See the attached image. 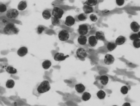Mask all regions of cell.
Listing matches in <instances>:
<instances>
[{"label":"cell","mask_w":140,"mask_h":106,"mask_svg":"<svg viewBox=\"0 0 140 106\" xmlns=\"http://www.w3.org/2000/svg\"><path fill=\"white\" fill-rule=\"evenodd\" d=\"M78 41L80 45H85L87 42V38L85 35H80L78 38Z\"/></svg>","instance_id":"obj_15"},{"label":"cell","mask_w":140,"mask_h":106,"mask_svg":"<svg viewBox=\"0 0 140 106\" xmlns=\"http://www.w3.org/2000/svg\"><path fill=\"white\" fill-rule=\"evenodd\" d=\"M51 89V86L49 81L44 80L38 83L35 87L33 91L34 95L39 97L42 94L47 92Z\"/></svg>","instance_id":"obj_1"},{"label":"cell","mask_w":140,"mask_h":106,"mask_svg":"<svg viewBox=\"0 0 140 106\" xmlns=\"http://www.w3.org/2000/svg\"><path fill=\"white\" fill-rule=\"evenodd\" d=\"M6 71L8 73L12 74H15L17 72V71L15 68L11 66H9L7 67Z\"/></svg>","instance_id":"obj_29"},{"label":"cell","mask_w":140,"mask_h":106,"mask_svg":"<svg viewBox=\"0 0 140 106\" xmlns=\"http://www.w3.org/2000/svg\"><path fill=\"white\" fill-rule=\"evenodd\" d=\"M95 36L98 40L104 41L105 39V35L102 31H97L96 33Z\"/></svg>","instance_id":"obj_18"},{"label":"cell","mask_w":140,"mask_h":106,"mask_svg":"<svg viewBox=\"0 0 140 106\" xmlns=\"http://www.w3.org/2000/svg\"><path fill=\"white\" fill-rule=\"evenodd\" d=\"M114 58L112 55L107 54L105 55L104 62L106 64L108 65L112 64L114 63Z\"/></svg>","instance_id":"obj_10"},{"label":"cell","mask_w":140,"mask_h":106,"mask_svg":"<svg viewBox=\"0 0 140 106\" xmlns=\"http://www.w3.org/2000/svg\"><path fill=\"white\" fill-rule=\"evenodd\" d=\"M2 21H3V22L4 23H6L7 21L6 20H5V19H3V20Z\"/></svg>","instance_id":"obj_39"},{"label":"cell","mask_w":140,"mask_h":106,"mask_svg":"<svg viewBox=\"0 0 140 106\" xmlns=\"http://www.w3.org/2000/svg\"><path fill=\"white\" fill-rule=\"evenodd\" d=\"M27 6L26 2L25 1H21L18 4V8L19 10L22 11L25 9Z\"/></svg>","instance_id":"obj_19"},{"label":"cell","mask_w":140,"mask_h":106,"mask_svg":"<svg viewBox=\"0 0 140 106\" xmlns=\"http://www.w3.org/2000/svg\"><path fill=\"white\" fill-rule=\"evenodd\" d=\"M83 10L86 14H90L93 12V9L92 7L85 5L83 7Z\"/></svg>","instance_id":"obj_20"},{"label":"cell","mask_w":140,"mask_h":106,"mask_svg":"<svg viewBox=\"0 0 140 106\" xmlns=\"http://www.w3.org/2000/svg\"><path fill=\"white\" fill-rule=\"evenodd\" d=\"M7 9V7L5 4H0V13H3L5 12L6 11Z\"/></svg>","instance_id":"obj_34"},{"label":"cell","mask_w":140,"mask_h":106,"mask_svg":"<svg viewBox=\"0 0 140 106\" xmlns=\"http://www.w3.org/2000/svg\"><path fill=\"white\" fill-rule=\"evenodd\" d=\"M51 62L49 60H46L42 62V66L43 68L45 69H49L51 66Z\"/></svg>","instance_id":"obj_25"},{"label":"cell","mask_w":140,"mask_h":106,"mask_svg":"<svg viewBox=\"0 0 140 106\" xmlns=\"http://www.w3.org/2000/svg\"><path fill=\"white\" fill-rule=\"evenodd\" d=\"M98 40L95 36H91L88 38V42L89 44L92 47H95L97 44Z\"/></svg>","instance_id":"obj_12"},{"label":"cell","mask_w":140,"mask_h":106,"mask_svg":"<svg viewBox=\"0 0 140 106\" xmlns=\"http://www.w3.org/2000/svg\"><path fill=\"white\" fill-rule=\"evenodd\" d=\"M76 54L77 57L80 59L85 58L87 54L86 50L83 48H79L77 50L76 52Z\"/></svg>","instance_id":"obj_7"},{"label":"cell","mask_w":140,"mask_h":106,"mask_svg":"<svg viewBox=\"0 0 140 106\" xmlns=\"http://www.w3.org/2000/svg\"><path fill=\"white\" fill-rule=\"evenodd\" d=\"M133 44L135 48H140V40L139 38L134 40Z\"/></svg>","instance_id":"obj_31"},{"label":"cell","mask_w":140,"mask_h":106,"mask_svg":"<svg viewBox=\"0 0 140 106\" xmlns=\"http://www.w3.org/2000/svg\"><path fill=\"white\" fill-rule=\"evenodd\" d=\"M117 46L115 43L110 42L108 43L107 45V48L109 51H112L116 48Z\"/></svg>","instance_id":"obj_22"},{"label":"cell","mask_w":140,"mask_h":106,"mask_svg":"<svg viewBox=\"0 0 140 106\" xmlns=\"http://www.w3.org/2000/svg\"><path fill=\"white\" fill-rule=\"evenodd\" d=\"M120 91L123 94H126L128 92V89L126 86H124L121 89Z\"/></svg>","instance_id":"obj_32"},{"label":"cell","mask_w":140,"mask_h":106,"mask_svg":"<svg viewBox=\"0 0 140 106\" xmlns=\"http://www.w3.org/2000/svg\"><path fill=\"white\" fill-rule=\"evenodd\" d=\"M58 37L60 41L62 42H66L69 39L70 34L68 31L65 30H62L59 32Z\"/></svg>","instance_id":"obj_3"},{"label":"cell","mask_w":140,"mask_h":106,"mask_svg":"<svg viewBox=\"0 0 140 106\" xmlns=\"http://www.w3.org/2000/svg\"><path fill=\"white\" fill-rule=\"evenodd\" d=\"M125 0H116V2L118 6H121L124 3Z\"/></svg>","instance_id":"obj_37"},{"label":"cell","mask_w":140,"mask_h":106,"mask_svg":"<svg viewBox=\"0 0 140 106\" xmlns=\"http://www.w3.org/2000/svg\"><path fill=\"white\" fill-rule=\"evenodd\" d=\"M140 38V37L138 34L137 33L133 34L130 35V39L131 40L133 41L137 39V38Z\"/></svg>","instance_id":"obj_35"},{"label":"cell","mask_w":140,"mask_h":106,"mask_svg":"<svg viewBox=\"0 0 140 106\" xmlns=\"http://www.w3.org/2000/svg\"><path fill=\"white\" fill-rule=\"evenodd\" d=\"M130 27L134 32H139L140 29V26L139 24L135 21L132 22L130 25Z\"/></svg>","instance_id":"obj_14"},{"label":"cell","mask_w":140,"mask_h":106,"mask_svg":"<svg viewBox=\"0 0 140 106\" xmlns=\"http://www.w3.org/2000/svg\"><path fill=\"white\" fill-rule=\"evenodd\" d=\"M42 15L43 18L45 20H49L51 17V14L50 12L48 10H45L42 12Z\"/></svg>","instance_id":"obj_21"},{"label":"cell","mask_w":140,"mask_h":106,"mask_svg":"<svg viewBox=\"0 0 140 106\" xmlns=\"http://www.w3.org/2000/svg\"><path fill=\"white\" fill-rule=\"evenodd\" d=\"M75 22V19L71 16H68L67 17L65 20V25L69 27H71L74 24Z\"/></svg>","instance_id":"obj_9"},{"label":"cell","mask_w":140,"mask_h":106,"mask_svg":"<svg viewBox=\"0 0 140 106\" xmlns=\"http://www.w3.org/2000/svg\"><path fill=\"white\" fill-rule=\"evenodd\" d=\"M98 0H86L84 4L87 5L92 7L97 4Z\"/></svg>","instance_id":"obj_24"},{"label":"cell","mask_w":140,"mask_h":106,"mask_svg":"<svg viewBox=\"0 0 140 106\" xmlns=\"http://www.w3.org/2000/svg\"><path fill=\"white\" fill-rule=\"evenodd\" d=\"M75 89L77 92L79 93H82L85 91V88L83 84L79 83L75 86Z\"/></svg>","instance_id":"obj_16"},{"label":"cell","mask_w":140,"mask_h":106,"mask_svg":"<svg viewBox=\"0 0 140 106\" xmlns=\"http://www.w3.org/2000/svg\"><path fill=\"white\" fill-rule=\"evenodd\" d=\"M60 0L61 1H63L65 0Z\"/></svg>","instance_id":"obj_40"},{"label":"cell","mask_w":140,"mask_h":106,"mask_svg":"<svg viewBox=\"0 0 140 106\" xmlns=\"http://www.w3.org/2000/svg\"><path fill=\"white\" fill-rule=\"evenodd\" d=\"M45 30V28L43 26H38L37 28V32L38 34H41Z\"/></svg>","instance_id":"obj_33"},{"label":"cell","mask_w":140,"mask_h":106,"mask_svg":"<svg viewBox=\"0 0 140 106\" xmlns=\"http://www.w3.org/2000/svg\"><path fill=\"white\" fill-rule=\"evenodd\" d=\"M52 24L55 26H61L62 23V21L61 18H59L52 16L51 17Z\"/></svg>","instance_id":"obj_11"},{"label":"cell","mask_w":140,"mask_h":106,"mask_svg":"<svg viewBox=\"0 0 140 106\" xmlns=\"http://www.w3.org/2000/svg\"><path fill=\"white\" fill-rule=\"evenodd\" d=\"M123 106H131L130 103H126L124 104V105H122Z\"/></svg>","instance_id":"obj_38"},{"label":"cell","mask_w":140,"mask_h":106,"mask_svg":"<svg viewBox=\"0 0 140 106\" xmlns=\"http://www.w3.org/2000/svg\"><path fill=\"white\" fill-rule=\"evenodd\" d=\"M28 49L25 47H21L17 51V54L19 56L21 57H24L28 53Z\"/></svg>","instance_id":"obj_13"},{"label":"cell","mask_w":140,"mask_h":106,"mask_svg":"<svg viewBox=\"0 0 140 106\" xmlns=\"http://www.w3.org/2000/svg\"><path fill=\"white\" fill-rule=\"evenodd\" d=\"M90 27L86 24H83L79 26L78 32L80 35H85L90 30Z\"/></svg>","instance_id":"obj_4"},{"label":"cell","mask_w":140,"mask_h":106,"mask_svg":"<svg viewBox=\"0 0 140 106\" xmlns=\"http://www.w3.org/2000/svg\"><path fill=\"white\" fill-rule=\"evenodd\" d=\"M91 97V94L87 92H85L83 93L82 96V99L83 100L86 101L90 100Z\"/></svg>","instance_id":"obj_26"},{"label":"cell","mask_w":140,"mask_h":106,"mask_svg":"<svg viewBox=\"0 0 140 106\" xmlns=\"http://www.w3.org/2000/svg\"><path fill=\"white\" fill-rule=\"evenodd\" d=\"M97 97L100 99H103L105 97L106 94L103 91L100 90L98 91L97 94Z\"/></svg>","instance_id":"obj_27"},{"label":"cell","mask_w":140,"mask_h":106,"mask_svg":"<svg viewBox=\"0 0 140 106\" xmlns=\"http://www.w3.org/2000/svg\"><path fill=\"white\" fill-rule=\"evenodd\" d=\"M100 83L103 85H106L108 84L109 78L108 76H101L100 78Z\"/></svg>","instance_id":"obj_23"},{"label":"cell","mask_w":140,"mask_h":106,"mask_svg":"<svg viewBox=\"0 0 140 106\" xmlns=\"http://www.w3.org/2000/svg\"><path fill=\"white\" fill-rule=\"evenodd\" d=\"M78 18L80 21H84L86 20L87 18V16L85 13H82L79 14L78 16Z\"/></svg>","instance_id":"obj_30"},{"label":"cell","mask_w":140,"mask_h":106,"mask_svg":"<svg viewBox=\"0 0 140 106\" xmlns=\"http://www.w3.org/2000/svg\"><path fill=\"white\" fill-rule=\"evenodd\" d=\"M69 57L68 55L64 56L63 53H57L54 55V59L55 61H64L67 58Z\"/></svg>","instance_id":"obj_8"},{"label":"cell","mask_w":140,"mask_h":106,"mask_svg":"<svg viewBox=\"0 0 140 106\" xmlns=\"http://www.w3.org/2000/svg\"><path fill=\"white\" fill-rule=\"evenodd\" d=\"M4 32L7 34H16L18 32L17 28L14 24L10 23L7 24L3 30Z\"/></svg>","instance_id":"obj_2"},{"label":"cell","mask_w":140,"mask_h":106,"mask_svg":"<svg viewBox=\"0 0 140 106\" xmlns=\"http://www.w3.org/2000/svg\"><path fill=\"white\" fill-rule=\"evenodd\" d=\"M15 85V82L13 80L9 79L7 82L6 86L7 88L11 89L13 88Z\"/></svg>","instance_id":"obj_28"},{"label":"cell","mask_w":140,"mask_h":106,"mask_svg":"<svg viewBox=\"0 0 140 106\" xmlns=\"http://www.w3.org/2000/svg\"><path fill=\"white\" fill-rule=\"evenodd\" d=\"M64 11L63 10L58 7H55L53 9L52 14L53 16L61 18L63 16Z\"/></svg>","instance_id":"obj_5"},{"label":"cell","mask_w":140,"mask_h":106,"mask_svg":"<svg viewBox=\"0 0 140 106\" xmlns=\"http://www.w3.org/2000/svg\"><path fill=\"white\" fill-rule=\"evenodd\" d=\"M19 14V12L16 9H11L7 11L6 16L9 18L14 19L17 17Z\"/></svg>","instance_id":"obj_6"},{"label":"cell","mask_w":140,"mask_h":106,"mask_svg":"<svg viewBox=\"0 0 140 106\" xmlns=\"http://www.w3.org/2000/svg\"><path fill=\"white\" fill-rule=\"evenodd\" d=\"M91 20L93 22H96L98 20L97 16L94 14H92L90 16Z\"/></svg>","instance_id":"obj_36"},{"label":"cell","mask_w":140,"mask_h":106,"mask_svg":"<svg viewBox=\"0 0 140 106\" xmlns=\"http://www.w3.org/2000/svg\"><path fill=\"white\" fill-rule=\"evenodd\" d=\"M126 40V39L124 36H120L116 40L115 43L117 45H121L125 43Z\"/></svg>","instance_id":"obj_17"}]
</instances>
